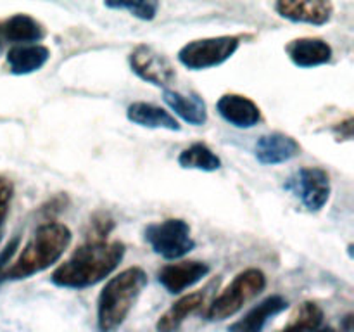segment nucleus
I'll use <instances>...</instances> for the list:
<instances>
[{
  "mask_svg": "<svg viewBox=\"0 0 354 332\" xmlns=\"http://www.w3.org/2000/svg\"><path fill=\"white\" fill-rule=\"evenodd\" d=\"M209 273V266L203 261H178L166 265L159 270L158 279L161 286L171 294H180L182 290L196 286Z\"/></svg>",
  "mask_w": 354,
  "mask_h": 332,
  "instance_id": "1a4fd4ad",
  "label": "nucleus"
},
{
  "mask_svg": "<svg viewBox=\"0 0 354 332\" xmlns=\"http://www.w3.org/2000/svg\"><path fill=\"white\" fill-rule=\"evenodd\" d=\"M147 286V275L138 266H130L118 273L100 290L97 318L102 332H113L120 327Z\"/></svg>",
  "mask_w": 354,
  "mask_h": 332,
  "instance_id": "7ed1b4c3",
  "label": "nucleus"
},
{
  "mask_svg": "<svg viewBox=\"0 0 354 332\" xmlns=\"http://www.w3.org/2000/svg\"><path fill=\"white\" fill-rule=\"evenodd\" d=\"M256 159L261 165H282V163L290 161L301 154L299 142L294 137L280 131L263 135L256 142Z\"/></svg>",
  "mask_w": 354,
  "mask_h": 332,
  "instance_id": "9d476101",
  "label": "nucleus"
},
{
  "mask_svg": "<svg viewBox=\"0 0 354 332\" xmlns=\"http://www.w3.org/2000/svg\"><path fill=\"white\" fill-rule=\"evenodd\" d=\"M127 116L131 123L145 128H162V130L178 131L180 124L168 111L147 102H133L128 106Z\"/></svg>",
  "mask_w": 354,
  "mask_h": 332,
  "instance_id": "a211bd4d",
  "label": "nucleus"
},
{
  "mask_svg": "<svg viewBox=\"0 0 354 332\" xmlns=\"http://www.w3.org/2000/svg\"><path fill=\"white\" fill-rule=\"evenodd\" d=\"M144 237L152 251L166 259H178L196 248L189 223L180 218H169L149 225L144 232Z\"/></svg>",
  "mask_w": 354,
  "mask_h": 332,
  "instance_id": "39448f33",
  "label": "nucleus"
},
{
  "mask_svg": "<svg viewBox=\"0 0 354 332\" xmlns=\"http://www.w3.org/2000/svg\"><path fill=\"white\" fill-rule=\"evenodd\" d=\"M124 256L123 242L88 241L76 249L68 261L52 273V282L68 289H85L95 286L118 268Z\"/></svg>",
  "mask_w": 354,
  "mask_h": 332,
  "instance_id": "f257e3e1",
  "label": "nucleus"
},
{
  "mask_svg": "<svg viewBox=\"0 0 354 332\" xmlns=\"http://www.w3.org/2000/svg\"><path fill=\"white\" fill-rule=\"evenodd\" d=\"M17 248H19V237H14L12 241L2 249V252H0V284H2V280H6V272L7 268H9L7 265H9V261L12 259V256L16 255Z\"/></svg>",
  "mask_w": 354,
  "mask_h": 332,
  "instance_id": "393cba45",
  "label": "nucleus"
},
{
  "mask_svg": "<svg viewBox=\"0 0 354 332\" xmlns=\"http://www.w3.org/2000/svg\"><path fill=\"white\" fill-rule=\"evenodd\" d=\"M50 50L40 44L16 45L7 52V66L12 75H30L47 64Z\"/></svg>",
  "mask_w": 354,
  "mask_h": 332,
  "instance_id": "2eb2a0df",
  "label": "nucleus"
},
{
  "mask_svg": "<svg viewBox=\"0 0 354 332\" xmlns=\"http://www.w3.org/2000/svg\"><path fill=\"white\" fill-rule=\"evenodd\" d=\"M287 304L289 303H287L286 297L279 296V294L266 297L265 301L256 304L252 310H249L241 320L232 324L228 327V332H261L266 322L275 317V315H279L280 311L286 310Z\"/></svg>",
  "mask_w": 354,
  "mask_h": 332,
  "instance_id": "4468645a",
  "label": "nucleus"
},
{
  "mask_svg": "<svg viewBox=\"0 0 354 332\" xmlns=\"http://www.w3.org/2000/svg\"><path fill=\"white\" fill-rule=\"evenodd\" d=\"M317 332H335V331H334V329L328 327V329H322V331H317Z\"/></svg>",
  "mask_w": 354,
  "mask_h": 332,
  "instance_id": "bb28decb",
  "label": "nucleus"
},
{
  "mask_svg": "<svg viewBox=\"0 0 354 332\" xmlns=\"http://www.w3.org/2000/svg\"><path fill=\"white\" fill-rule=\"evenodd\" d=\"M220 116L235 128H252L261 121V109L249 97L225 93L216 104Z\"/></svg>",
  "mask_w": 354,
  "mask_h": 332,
  "instance_id": "9b49d317",
  "label": "nucleus"
},
{
  "mask_svg": "<svg viewBox=\"0 0 354 332\" xmlns=\"http://www.w3.org/2000/svg\"><path fill=\"white\" fill-rule=\"evenodd\" d=\"M266 287V277L261 270L248 268L239 273L223 290L220 296L209 304L206 311L207 320L220 322L225 318L234 317L235 313L245 306L258 294H261Z\"/></svg>",
  "mask_w": 354,
  "mask_h": 332,
  "instance_id": "20e7f679",
  "label": "nucleus"
},
{
  "mask_svg": "<svg viewBox=\"0 0 354 332\" xmlns=\"http://www.w3.org/2000/svg\"><path fill=\"white\" fill-rule=\"evenodd\" d=\"M14 196V185L9 178L0 176V227H2L3 220H6L7 213H9L10 201Z\"/></svg>",
  "mask_w": 354,
  "mask_h": 332,
  "instance_id": "b1692460",
  "label": "nucleus"
},
{
  "mask_svg": "<svg viewBox=\"0 0 354 332\" xmlns=\"http://www.w3.org/2000/svg\"><path fill=\"white\" fill-rule=\"evenodd\" d=\"M106 7L109 9H124L135 17L144 21L154 19L158 14L159 3L158 2H106Z\"/></svg>",
  "mask_w": 354,
  "mask_h": 332,
  "instance_id": "4be33fe9",
  "label": "nucleus"
},
{
  "mask_svg": "<svg viewBox=\"0 0 354 332\" xmlns=\"http://www.w3.org/2000/svg\"><path fill=\"white\" fill-rule=\"evenodd\" d=\"M286 52L299 68H315L332 59V47L322 38H297L287 45Z\"/></svg>",
  "mask_w": 354,
  "mask_h": 332,
  "instance_id": "f8f14e48",
  "label": "nucleus"
},
{
  "mask_svg": "<svg viewBox=\"0 0 354 332\" xmlns=\"http://www.w3.org/2000/svg\"><path fill=\"white\" fill-rule=\"evenodd\" d=\"M162 99L168 104L169 109L175 111L183 121L194 124V127H201L207 121L206 102L196 93L185 95V93L175 92V90H165Z\"/></svg>",
  "mask_w": 354,
  "mask_h": 332,
  "instance_id": "dca6fc26",
  "label": "nucleus"
},
{
  "mask_svg": "<svg viewBox=\"0 0 354 332\" xmlns=\"http://www.w3.org/2000/svg\"><path fill=\"white\" fill-rule=\"evenodd\" d=\"M241 40L237 37H214L194 40L180 48L178 61L185 68L201 71L223 64L237 52Z\"/></svg>",
  "mask_w": 354,
  "mask_h": 332,
  "instance_id": "423d86ee",
  "label": "nucleus"
},
{
  "mask_svg": "<svg viewBox=\"0 0 354 332\" xmlns=\"http://www.w3.org/2000/svg\"><path fill=\"white\" fill-rule=\"evenodd\" d=\"M0 237H2V230H0Z\"/></svg>",
  "mask_w": 354,
  "mask_h": 332,
  "instance_id": "cd10ccee",
  "label": "nucleus"
},
{
  "mask_svg": "<svg viewBox=\"0 0 354 332\" xmlns=\"http://www.w3.org/2000/svg\"><path fill=\"white\" fill-rule=\"evenodd\" d=\"M114 223L107 214H97L93 220L90 221V241H104L111 230H113Z\"/></svg>",
  "mask_w": 354,
  "mask_h": 332,
  "instance_id": "5701e85b",
  "label": "nucleus"
},
{
  "mask_svg": "<svg viewBox=\"0 0 354 332\" xmlns=\"http://www.w3.org/2000/svg\"><path fill=\"white\" fill-rule=\"evenodd\" d=\"M322 320H324V311L318 304L303 303L292 317V322L280 332H310L315 331L322 324Z\"/></svg>",
  "mask_w": 354,
  "mask_h": 332,
  "instance_id": "412c9836",
  "label": "nucleus"
},
{
  "mask_svg": "<svg viewBox=\"0 0 354 332\" xmlns=\"http://www.w3.org/2000/svg\"><path fill=\"white\" fill-rule=\"evenodd\" d=\"M178 165L187 169H199V172H216L221 168V159L207 147L206 144H192L183 149L178 156Z\"/></svg>",
  "mask_w": 354,
  "mask_h": 332,
  "instance_id": "aec40b11",
  "label": "nucleus"
},
{
  "mask_svg": "<svg viewBox=\"0 0 354 332\" xmlns=\"http://www.w3.org/2000/svg\"><path fill=\"white\" fill-rule=\"evenodd\" d=\"M308 211H320L330 197V176L322 168H301L286 183Z\"/></svg>",
  "mask_w": 354,
  "mask_h": 332,
  "instance_id": "0eeeda50",
  "label": "nucleus"
},
{
  "mask_svg": "<svg viewBox=\"0 0 354 332\" xmlns=\"http://www.w3.org/2000/svg\"><path fill=\"white\" fill-rule=\"evenodd\" d=\"M130 66L138 78L156 86H168L176 78L171 61L151 45H137L130 54Z\"/></svg>",
  "mask_w": 354,
  "mask_h": 332,
  "instance_id": "6e6552de",
  "label": "nucleus"
},
{
  "mask_svg": "<svg viewBox=\"0 0 354 332\" xmlns=\"http://www.w3.org/2000/svg\"><path fill=\"white\" fill-rule=\"evenodd\" d=\"M277 12L292 23L325 24L330 21L334 6L330 2H279L275 3Z\"/></svg>",
  "mask_w": 354,
  "mask_h": 332,
  "instance_id": "ddd939ff",
  "label": "nucleus"
},
{
  "mask_svg": "<svg viewBox=\"0 0 354 332\" xmlns=\"http://www.w3.org/2000/svg\"><path fill=\"white\" fill-rule=\"evenodd\" d=\"M3 48V35H2V24H0V50Z\"/></svg>",
  "mask_w": 354,
  "mask_h": 332,
  "instance_id": "a878e982",
  "label": "nucleus"
},
{
  "mask_svg": "<svg viewBox=\"0 0 354 332\" xmlns=\"http://www.w3.org/2000/svg\"><path fill=\"white\" fill-rule=\"evenodd\" d=\"M3 40L21 45H33L45 38L44 24L28 14H16L2 24Z\"/></svg>",
  "mask_w": 354,
  "mask_h": 332,
  "instance_id": "f3484780",
  "label": "nucleus"
},
{
  "mask_svg": "<svg viewBox=\"0 0 354 332\" xmlns=\"http://www.w3.org/2000/svg\"><path fill=\"white\" fill-rule=\"evenodd\" d=\"M71 230L66 225L48 221L37 228L19 258L7 268L6 279L21 280L40 273L54 265L71 242Z\"/></svg>",
  "mask_w": 354,
  "mask_h": 332,
  "instance_id": "f03ea898",
  "label": "nucleus"
},
{
  "mask_svg": "<svg viewBox=\"0 0 354 332\" xmlns=\"http://www.w3.org/2000/svg\"><path fill=\"white\" fill-rule=\"evenodd\" d=\"M206 294L204 293H192L187 296L180 297L169 310H166L158 320V332H176L182 327L183 322L196 313L204 304Z\"/></svg>",
  "mask_w": 354,
  "mask_h": 332,
  "instance_id": "6ab92c4d",
  "label": "nucleus"
}]
</instances>
